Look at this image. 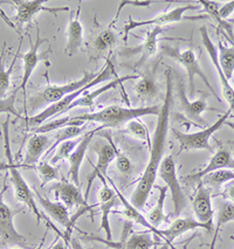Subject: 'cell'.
<instances>
[{"label": "cell", "mask_w": 234, "mask_h": 249, "mask_svg": "<svg viewBox=\"0 0 234 249\" xmlns=\"http://www.w3.org/2000/svg\"><path fill=\"white\" fill-rule=\"evenodd\" d=\"M166 90L164 96L163 104L161 106V111L158 115L157 125H156L155 134L151 137V146H150V158L146 164L142 177L138 180L137 186L131 196V204L138 210H142L148 202L149 196L151 190L155 187L156 178L158 176V169L161 163L163 161L164 151H165V144L167 132H169L170 123V112L173 102V76L171 69H167L165 73Z\"/></svg>", "instance_id": "6da1fadb"}, {"label": "cell", "mask_w": 234, "mask_h": 249, "mask_svg": "<svg viewBox=\"0 0 234 249\" xmlns=\"http://www.w3.org/2000/svg\"><path fill=\"white\" fill-rule=\"evenodd\" d=\"M160 106H144L140 108H123L120 106H109L99 111L90 114H82L73 116L74 120L81 122L82 124L88 122L99 123L102 128H118L129 121L138 120L140 117L146 115H160Z\"/></svg>", "instance_id": "7a4b0ae2"}, {"label": "cell", "mask_w": 234, "mask_h": 249, "mask_svg": "<svg viewBox=\"0 0 234 249\" xmlns=\"http://www.w3.org/2000/svg\"><path fill=\"white\" fill-rule=\"evenodd\" d=\"M114 74H115V69H114V66H112L111 61L107 60V63L103 66V68L101 69L99 75H97V76L95 77L90 83H88L86 87L79 89V90L72 92V94H69L68 96L62 98V100L59 101V102L50 104L47 108L43 109L42 111L39 112V114L26 118V125H27V128L30 130L36 129L37 126L41 125L43 122L50 120V118H57L60 115L65 114V112L67 111L68 107L71 106L75 100H77L81 95L85 94L86 91L90 90L91 88H94V87L99 85V83H102L105 82V81L110 80Z\"/></svg>", "instance_id": "3957f363"}, {"label": "cell", "mask_w": 234, "mask_h": 249, "mask_svg": "<svg viewBox=\"0 0 234 249\" xmlns=\"http://www.w3.org/2000/svg\"><path fill=\"white\" fill-rule=\"evenodd\" d=\"M10 117L6 118V121L2 124V137H4V150H5V156H6L7 164H8V172H10V179L14 187V195H16L17 200L26 205L32 213L36 215L37 224H40V221L43 219V215L41 212L37 208L36 200H34V195L30 189V186L27 185V182L24 178H22L21 173L19 172L18 165L14 163L12 150H11V144H10Z\"/></svg>", "instance_id": "277c9868"}, {"label": "cell", "mask_w": 234, "mask_h": 249, "mask_svg": "<svg viewBox=\"0 0 234 249\" xmlns=\"http://www.w3.org/2000/svg\"><path fill=\"white\" fill-rule=\"evenodd\" d=\"M162 53H163L165 56L171 57V59L176 60L178 63H180L181 66L185 68L187 74V79H189V90L192 94V96L195 95V77L199 76L203 82L206 85L207 88L210 89L211 92L215 95L216 98L218 101H220V97L216 94V90H213V87L211 86V83L207 80L206 75L201 69L200 65H199L197 55H196L195 51L191 48L181 49L179 47H172V46L169 45H162Z\"/></svg>", "instance_id": "5b68a950"}, {"label": "cell", "mask_w": 234, "mask_h": 249, "mask_svg": "<svg viewBox=\"0 0 234 249\" xmlns=\"http://www.w3.org/2000/svg\"><path fill=\"white\" fill-rule=\"evenodd\" d=\"M99 73H90V71H83V75L80 80L72 81V82L66 83V85L62 86L48 85L40 94H37L36 96L31 98V109L40 108L42 104H53L59 102L62 98L68 96L69 94L79 90V89L86 87L88 83H90L99 75Z\"/></svg>", "instance_id": "8992f818"}, {"label": "cell", "mask_w": 234, "mask_h": 249, "mask_svg": "<svg viewBox=\"0 0 234 249\" xmlns=\"http://www.w3.org/2000/svg\"><path fill=\"white\" fill-rule=\"evenodd\" d=\"M231 115H232V112H231V110H228L224 115L220 116V118H218L212 125L206 126V128L198 132L183 134L178 130H173V135H175L176 140L179 142V145H180V151L206 150L209 152H215V149L210 144V138L215 135V132L222 128V125L226 123Z\"/></svg>", "instance_id": "52a82bcc"}, {"label": "cell", "mask_w": 234, "mask_h": 249, "mask_svg": "<svg viewBox=\"0 0 234 249\" xmlns=\"http://www.w3.org/2000/svg\"><path fill=\"white\" fill-rule=\"evenodd\" d=\"M132 222L130 220L124 221L123 225V234L122 237L118 242L115 241H107L106 239H101V237L87 235V239L92 240V241L102 242L103 245L108 246L114 249H152L156 248L160 242L157 240H154L150 231H140V233H132L129 235V231H131Z\"/></svg>", "instance_id": "ba28073f"}, {"label": "cell", "mask_w": 234, "mask_h": 249, "mask_svg": "<svg viewBox=\"0 0 234 249\" xmlns=\"http://www.w3.org/2000/svg\"><path fill=\"white\" fill-rule=\"evenodd\" d=\"M158 176L166 184L167 190L171 191L172 201H173V215L178 216L181 211L186 207V198L181 189L177 177V169H176V161L171 156H167L163 159L158 169Z\"/></svg>", "instance_id": "9c48e42d"}, {"label": "cell", "mask_w": 234, "mask_h": 249, "mask_svg": "<svg viewBox=\"0 0 234 249\" xmlns=\"http://www.w3.org/2000/svg\"><path fill=\"white\" fill-rule=\"evenodd\" d=\"M7 190L4 185L0 191V239L4 245H18L21 247H27V239L17 231L14 226V216L20 211H13L4 201V193Z\"/></svg>", "instance_id": "30bf717a"}, {"label": "cell", "mask_w": 234, "mask_h": 249, "mask_svg": "<svg viewBox=\"0 0 234 249\" xmlns=\"http://www.w3.org/2000/svg\"><path fill=\"white\" fill-rule=\"evenodd\" d=\"M8 4L13 5L17 13L14 17V24L19 27H24L26 24H31L32 19L40 12H48L57 16L60 12H68V6L48 7L45 6L46 0H8Z\"/></svg>", "instance_id": "8fae6325"}, {"label": "cell", "mask_w": 234, "mask_h": 249, "mask_svg": "<svg viewBox=\"0 0 234 249\" xmlns=\"http://www.w3.org/2000/svg\"><path fill=\"white\" fill-rule=\"evenodd\" d=\"M191 10H198V6H195L192 4L183 5V6H178L172 10L167 11L165 13H162L160 16L154 17L151 19L146 20H136L132 19V17H129V21L126 22L123 28V36H124V41L128 42V36L132 30L138 27H142V26H155V27H163V25H169V24H175V22H179L184 19V14L187 11Z\"/></svg>", "instance_id": "7c38bea8"}, {"label": "cell", "mask_w": 234, "mask_h": 249, "mask_svg": "<svg viewBox=\"0 0 234 249\" xmlns=\"http://www.w3.org/2000/svg\"><path fill=\"white\" fill-rule=\"evenodd\" d=\"M106 138L108 140V143L102 142V143L96 144V146H95V151L97 153V163L94 165V170H92V172L89 175L88 178H87V187L85 193V199L87 201H88L89 192H90L92 182L95 181V179L99 176H108L107 171H108L109 165L117 158L118 155H120L116 146H115L114 142L111 141L110 136L107 135Z\"/></svg>", "instance_id": "4fadbf2b"}, {"label": "cell", "mask_w": 234, "mask_h": 249, "mask_svg": "<svg viewBox=\"0 0 234 249\" xmlns=\"http://www.w3.org/2000/svg\"><path fill=\"white\" fill-rule=\"evenodd\" d=\"M101 181V190L99 192V205L101 210V226L99 230L105 231L106 240L107 241H111L112 240V231L110 227V222H109V215H110L111 211L114 207H116L118 204V196L115 192L114 187L108 184L106 180V177L99 176L97 177Z\"/></svg>", "instance_id": "5bb4252c"}, {"label": "cell", "mask_w": 234, "mask_h": 249, "mask_svg": "<svg viewBox=\"0 0 234 249\" xmlns=\"http://www.w3.org/2000/svg\"><path fill=\"white\" fill-rule=\"evenodd\" d=\"M36 196H37V201L40 202V205H41V207L45 210V212L47 213L51 218L55 220L57 224L63 226V227L66 228V231H68V233H72V231H73V228L75 224H76L77 219H79L81 215H83L87 211L91 210V208L89 207H82L81 210L77 211L73 216H69L68 208L63 204H61V202L51 201L50 199L43 198V196L37 192H36Z\"/></svg>", "instance_id": "9a60e30c"}, {"label": "cell", "mask_w": 234, "mask_h": 249, "mask_svg": "<svg viewBox=\"0 0 234 249\" xmlns=\"http://www.w3.org/2000/svg\"><path fill=\"white\" fill-rule=\"evenodd\" d=\"M192 208L196 220L206 226L209 233L213 231V216L215 211L212 207V195L207 186L199 182L197 192L192 199Z\"/></svg>", "instance_id": "2e32d148"}, {"label": "cell", "mask_w": 234, "mask_h": 249, "mask_svg": "<svg viewBox=\"0 0 234 249\" xmlns=\"http://www.w3.org/2000/svg\"><path fill=\"white\" fill-rule=\"evenodd\" d=\"M219 170H234V157L233 153L227 147L221 146L220 149L216 151L213 157L211 158L210 163L204 167L203 170L198 171L196 173H191V175L184 177L181 180L185 184H195V182H199L205 176L210 175V173L216 172Z\"/></svg>", "instance_id": "e0dca14e"}, {"label": "cell", "mask_w": 234, "mask_h": 249, "mask_svg": "<svg viewBox=\"0 0 234 249\" xmlns=\"http://www.w3.org/2000/svg\"><path fill=\"white\" fill-rule=\"evenodd\" d=\"M178 92V101H179V109L181 110L183 115L186 120H189L192 124L198 126H205L206 122L203 118V114L209 109V104H207L205 98H199L196 101H190L187 98L186 91H185L184 85L180 80L178 81L177 86Z\"/></svg>", "instance_id": "ac0fdd59"}, {"label": "cell", "mask_w": 234, "mask_h": 249, "mask_svg": "<svg viewBox=\"0 0 234 249\" xmlns=\"http://www.w3.org/2000/svg\"><path fill=\"white\" fill-rule=\"evenodd\" d=\"M163 32V27H154L152 30L148 32L146 37L140 46H137V47L124 48L122 51H120V55L121 56H135L137 54L140 55V59L136 62L134 68L135 71H138V69L145 66V62L152 55L156 54L158 46V37H160Z\"/></svg>", "instance_id": "d6986e66"}, {"label": "cell", "mask_w": 234, "mask_h": 249, "mask_svg": "<svg viewBox=\"0 0 234 249\" xmlns=\"http://www.w3.org/2000/svg\"><path fill=\"white\" fill-rule=\"evenodd\" d=\"M200 34H201V42H203L205 49L207 51V53L210 55V59L212 61L213 66H215L216 73H218L219 80H220L221 83V91H222V96H224L225 100L230 107L231 112L234 116V89L233 87L231 86L230 81H228L226 77H225L224 73H222L220 66H219V61H218V51H216V47L213 45L212 40L209 36V31H207L206 26H203L200 28Z\"/></svg>", "instance_id": "ffe728a7"}, {"label": "cell", "mask_w": 234, "mask_h": 249, "mask_svg": "<svg viewBox=\"0 0 234 249\" xmlns=\"http://www.w3.org/2000/svg\"><path fill=\"white\" fill-rule=\"evenodd\" d=\"M47 40L46 39H41L40 36V31H36V41H32L31 36H30V49L26 53L24 56H22V79H21V83L18 87L19 90H26V87H27L28 81H30L32 74L34 73V69L36 68L37 63L40 61H46L47 62V55L48 52H45L43 54H40L39 49L41 47V43L46 42Z\"/></svg>", "instance_id": "44dd1931"}, {"label": "cell", "mask_w": 234, "mask_h": 249, "mask_svg": "<svg viewBox=\"0 0 234 249\" xmlns=\"http://www.w3.org/2000/svg\"><path fill=\"white\" fill-rule=\"evenodd\" d=\"M157 67L158 62L156 61L150 66H145L143 71H140L141 77L135 85L134 90L138 100H142L143 102H150L160 95V87L156 80Z\"/></svg>", "instance_id": "7402d4cb"}, {"label": "cell", "mask_w": 234, "mask_h": 249, "mask_svg": "<svg viewBox=\"0 0 234 249\" xmlns=\"http://www.w3.org/2000/svg\"><path fill=\"white\" fill-rule=\"evenodd\" d=\"M51 191H53L56 201L61 202L68 210H72L75 206L91 208L85 199V196L81 193L79 186H76L74 182L66 180L57 181L51 187Z\"/></svg>", "instance_id": "603a6c76"}, {"label": "cell", "mask_w": 234, "mask_h": 249, "mask_svg": "<svg viewBox=\"0 0 234 249\" xmlns=\"http://www.w3.org/2000/svg\"><path fill=\"white\" fill-rule=\"evenodd\" d=\"M101 129L103 128L100 125L99 128L92 129L90 131H88L87 134L83 135L82 138L80 140L79 145L76 146V149L71 153V156H69L67 159L69 163L68 175L71 177L72 181H73L76 186H79L80 185V169H81V165L83 163V159H85L87 150H88L89 145H90V142L92 141L94 135Z\"/></svg>", "instance_id": "cb8c5ba5"}, {"label": "cell", "mask_w": 234, "mask_h": 249, "mask_svg": "<svg viewBox=\"0 0 234 249\" xmlns=\"http://www.w3.org/2000/svg\"><path fill=\"white\" fill-rule=\"evenodd\" d=\"M198 228H204L206 230V226L198 222L196 219L191 218H178L170 225L169 228L166 230L161 231L162 235L164 237V242L166 246H169L171 249H177L173 245V241L179 236H181L183 234L187 233L190 231H196ZM207 231V230H206Z\"/></svg>", "instance_id": "d4e9b609"}, {"label": "cell", "mask_w": 234, "mask_h": 249, "mask_svg": "<svg viewBox=\"0 0 234 249\" xmlns=\"http://www.w3.org/2000/svg\"><path fill=\"white\" fill-rule=\"evenodd\" d=\"M50 149V138L46 134H33L26 144L22 166L34 167L40 161L46 150Z\"/></svg>", "instance_id": "484cf974"}, {"label": "cell", "mask_w": 234, "mask_h": 249, "mask_svg": "<svg viewBox=\"0 0 234 249\" xmlns=\"http://www.w3.org/2000/svg\"><path fill=\"white\" fill-rule=\"evenodd\" d=\"M81 13V2L77 7L74 18L71 20L67 31V45H66L65 52L68 56H73L77 53L83 43V26L80 21Z\"/></svg>", "instance_id": "4316f807"}, {"label": "cell", "mask_w": 234, "mask_h": 249, "mask_svg": "<svg viewBox=\"0 0 234 249\" xmlns=\"http://www.w3.org/2000/svg\"><path fill=\"white\" fill-rule=\"evenodd\" d=\"M234 220V204L230 200L224 199L219 205L218 216H216V227H215V235H213L212 243H211V249H215L216 243L218 241L219 233H220L221 228L228 222L233 221Z\"/></svg>", "instance_id": "83f0119b"}, {"label": "cell", "mask_w": 234, "mask_h": 249, "mask_svg": "<svg viewBox=\"0 0 234 249\" xmlns=\"http://www.w3.org/2000/svg\"><path fill=\"white\" fill-rule=\"evenodd\" d=\"M218 61L225 77L230 81L234 74V46L228 47L219 37L218 40Z\"/></svg>", "instance_id": "f1b7e54d"}, {"label": "cell", "mask_w": 234, "mask_h": 249, "mask_svg": "<svg viewBox=\"0 0 234 249\" xmlns=\"http://www.w3.org/2000/svg\"><path fill=\"white\" fill-rule=\"evenodd\" d=\"M200 5L203 6V12H206L207 14H210V17L216 21V24L219 26V28L226 33V36H228V40L233 42L234 46V34H233V27L227 20H222L218 14V10H219V4L216 1H209V0H200Z\"/></svg>", "instance_id": "f546056e"}, {"label": "cell", "mask_w": 234, "mask_h": 249, "mask_svg": "<svg viewBox=\"0 0 234 249\" xmlns=\"http://www.w3.org/2000/svg\"><path fill=\"white\" fill-rule=\"evenodd\" d=\"M155 187L160 191V196H158L157 204L152 208V211L148 214L149 222L156 228L165 221V215H164V204H165V199L167 195V187L166 186H160V185H155Z\"/></svg>", "instance_id": "4dcf8cb0"}, {"label": "cell", "mask_w": 234, "mask_h": 249, "mask_svg": "<svg viewBox=\"0 0 234 249\" xmlns=\"http://www.w3.org/2000/svg\"><path fill=\"white\" fill-rule=\"evenodd\" d=\"M231 180H234V170H219L205 176L199 182L209 187L210 190L218 191L220 186Z\"/></svg>", "instance_id": "1f68e13d"}, {"label": "cell", "mask_w": 234, "mask_h": 249, "mask_svg": "<svg viewBox=\"0 0 234 249\" xmlns=\"http://www.w3.org/2000/svg\"><path fill=\"white\" fill-rule=\"evenodd\" d=\"M36 169L37 176H39L40 180H41V186H46L47 184H50L51 181L57 180L60 178L59 175V170L57 167L52 165L48 161L43 160V161H39L36 166L33 167Z\"/></svg>", "instance_id": "d6a6232c"}, {"label": "cell", "mask_w": 234, "mask_h": 249, "mask_svg": "<svg viewBox=\"0 0 234 249\" xmlns=\"http://www.w3.org/2000/svg\"><path fill=\"white\" fill-rule=\"evenodd\" d=\"M80 138H73V140H67L62 143H60L59 145L56 146L55 152H54V156L51 159L52 165H56L59 161L65 160V159H68L71 153L76 149V146L79 145Z\"/></svg>", "instance_id": "836d02e7"}, {"label": "cell", "mask_w": 234, "mask_h": 249, "mask_svg": "<svg viewBox=\"0 0 234 249\" xmlns=\"http://www.w3.org/2000/svg\"><path fill=\"white\" fill-rule=\"evenodd\" d=\"M126 128L130 135L134 136L137 140L143 141L150 149V146H151V137H150L148 128H146V125H144L142 122L140 120L129 121L126 124Z\"/></svg>", "instance_id": "e575fe53"}, {"label": "cell", "mask_w": 234, "mask_h": 249, "mask_svg": "<svg viewBox=\"0 0 234 249\" xmlns=\"http://www.w3.org/2000/svg\"><path fill=\"white\" fill-rule=\"evenodd\" d=\"M85 128H86V125H83V126H66V128H62L56 134L55 142L52 144V145L50 146V149L46 151V153H47V155H50V153L53 151V150H55L56 146L59 145L60 143H62V142H65L67 140H73V138H77V136H80L81 134H82Z\"/></svg>", "instance_id": "d590c367"}, {"label": "cell", "mask_w": 234, "mask_h": 249, "mask_svg": "<svg viewBox=\"0 0 234 249\" xmlns=\"http://www.w3.org/2000/svg\"><path fill=\"white\" fill-rule=\"evenodd\" d=\"M20 52V46L18 49V53ZM18 53H17L16 57L11 63V66L8 69H5L4 67V61H2V53H0V97H5L8 88H10L11 83V75H12L14 65L17 62V57H18Z\"/></svg>", "instance_id": "8d00e7d4"}, {"label": "cell", "mask_w": 234, "mask_h": 249, "mask_svg": "<svg viewBox=\"0 0 234 249\" xmlns=\"http://www.w3.org/2000/svg\"><path fill=\"white\" fill-rule=\"evenodd\" d=\"M115 43H116V36H115L114 31H112L110 26H109L108 28H106L105 31L101 32L99 36H96V39H95L94 41V46L97 52L103 53L107 49H110Z\"/></svg>", "instance_id": "74e56055"}, {"label": "cell", "mask_w": 234, "mask_h": 249, "mask_svg": "<svg viewBox=\"0 0 234 249\" xmlns=\"http://www.w3.org/2000/svg\"><path fill=\"white\" fill-rule=\"evenodd\" d=\"M19 89L16 88L13 92H11L10 95L6 97H0V115L1 114H11L16 116L17 118H22V116L17 111L16 109V98L17 94H18Z\"/></svg>", "instance_id": "f35d334b"}, {"label": "cell", "mask_w": 234, "mask_h": 249, "mask_svg": "<svg viewBox=\"0 0 234 249\" xmlns=\"http://www.w3.org/2000/svg\"><path fill=\"white\" fill-rule=\"evenodd\" d=\"M116 166H117L118 171L122 173H130L132 169L131 161L129 160V158L126 157V156L121 155V153L117 156V158H116Z\"/></svg>", "instance_id": "ab89813d"}, {"label": "cell", "mask_w": 234, "mask_h": 249, "mask_svg": "<svg viewBox=\"0 0 234 249\" xmlns=\"http://www.w3.org/2000/svg\"><path fill=\"white\" fill-rule=\"evenodd\" d=\"M233 13H234V0L225 2L224 5L219 6L218 14L222 20H228Z\"/></svg>", "instance_id": "60d3db41"}, {"label": "cell", "mask_w": 234, "mask_h": 249, "mask_svg": "<svg viewBox=\"0 0 234 249\" xmlns=\"http://www.w3.org/2000/svg\"><path fill=\"white\" fill-rule=\"evenodd\" d=\"M221 196L234 204V180L226 182V185H225L224 190L221 192Z\"/></svg>", "instance_id": "b9f144b4"}, {"label": "cell", "mask_w": 234, "mask_h": 249, "mask_svg": "<svg viewBox=\"0 0 234 249\" xmlns=\"http://www.w3.org/2000/svg\"><path fill=\"white\" fill-rule=\"evenodd\" d=\"M69 246H71L72 249H86L82 245H81L79 240L75 239V237H71V240H69Z\"/></svg>", "instance_id": "7bdbcfd3"}, {"label": "cell", "mask_w": 234, "mask_h": 249, "mask_svg": "<svg viewBox=\"0 0 234 249\" xmlns=\"http://www.w3.org/2000/svg\"><path fill=\"white\" fill-rule=\"evenodd\" d=\"M1 171H8L7 163H2V161H0V172H1Z\"/></svg>", "instance_id": "ee69618b"}, {"label": "cell", "mask_w": 234, "mask_h": 249, "mask_svg": "<svg viewBox=\"0 0 234 249\" xmlns=\"http://www.w3.org/2000/svg\"><path fill=\"white\" fill-rule=\"evenodd\" d=\"M227 21H228V22H230V24H231V25H234V17H233V18H230V19H228V20H227Z\"/></svg>", "instance_id": "f6af8a7d"}, {"label": "cell", "mask_w": 234, "mask_h": 249, "mask_svg": "<svg viewBox=\"0 0 234 249\" xmlns=\"http://www.w3.org/2000/svg\"><path fill=\"white\" fill-rule=\"evenodd\" d=\"M91 249H101V248H97V247H92Z\"/></svg>", "instance_id": "bcb514c9"}, {"label": "cell", "mask_w": 234, "mask_h": 249, "mask_svg": "<svg viewBox=\"0 0 234 249\" xmlns=\"http://www.w3.org/2000/svg\"><path fill=\"white\" fill-rule=\"evenodd\" d=\"M231 239H232V240H234V236L232 235V236H231Z\"/></svg>", "instance_id": "7dc6e473"}, {"label": "cell", "mask_w": 234, "mask_h": 249, "mask_svg": "<svg viewBox=\"0 0 234 249\" xmlns=\"http://www.w3.org/2000/svg\"><path fill=\"white\" fill-rule=\"evenodd\" d=\"M12 249H18V248H12Z\"/></svg>", "instance_id": "c3c4849f"}, {"label": "cell", "mask_w": 234, "mask_h": 249, "mask_svg": "<svg viewBox=\"0 0 234 249\" xmlns=\"http://www.w3.org/2000/svg\"><path fill=\"white\" fill-rule=\"evenodd\" d=\"M68 249H69V248H68Z\"/></svg>", "instance_id": "681fc988"}]
</instances>
